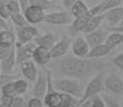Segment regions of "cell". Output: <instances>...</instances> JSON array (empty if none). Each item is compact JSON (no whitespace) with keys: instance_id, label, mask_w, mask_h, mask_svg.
Wrapping results in <instances>:
<instances>
[{"instance_id":"obj_1","label":"cell","mask_w":123,"mask_h":107,"mask_svg":"<svg viewBox=\"0 0 123 107\" xmlns=\"http://www.w3.org/2000/svg\"><path fill=\"white\" fill-rule=\"evenodd\" d=\"M49 65L62 77L76 78L86 84L98 73H106V70L111 68L112 63L103 59L78 58L67 55L60 59H55Z\"/></svg>"},{"instance_id":"obj_2","label":"cell","mask_w":123,"mask_h":107,"mask_svg":"<svg viewBox=\"0 0 123 107\" xmlns=\"http://www.w3.org/2000/svg\"><path fill=\"white\" fill-rule=\"evenodd\" d=\"M53 84L55 89L60 93L70 94L78 100H81L84 96L86 85L79 79L70 77H59L53 79Z\"/></svg>"},{"instance_id":"obj_3","label":"cell","mask_w":123,"mask_h":107,"mask_svg":"<svg viewBox=\"0 0 123 107\" xmlns=\"http://www.w3.org/2000/svg\"><path fill=\"white\" fill-rule=\"evenodd\" d=\"M105 75H106L105 72L98 73L87 82L86 88H85L84 96H82L81 100H79V104L84 103V102L88 101V100L93 99L94 96L98 95V93H101V92H103L105 90V85H104Z\"/></svg>"},{"instance_id":"obj_4","label":"cell","mask_w":123,"mask_h":107,"mask_svg":"<svg viewBox=\"0 0 123 107\" xmlns=\"http://www.w3.org/2000/svg\"><path fill=\"white\" fill-rule=\"evenodd\" d=\"M74 20V17L72 16L70 11H58L47 13L45 16L44 23H47L49 25L54 26H71Z\"/></svg>"},{"instance_id":"obj_5","label":"cell","mask_w":123,"mask_h":107,"mask_svg":"<svg viewBox=\"0 0 123 107\" xmlns=\"http://www.w3.org/2000/svg\"><path fill=\"white\" fill-rule=\"evenodd\" d=\"M15 35L17 44L24 45L27 43H31L34 41V39L39 35V30L34 26H27V27H16L15 28Z\"/></svg>"},{"instance_id":"obj_6","label":"cell","mask_w":123,"mask_h":107,"mask_svg":"<svg viewBox=\"0 0 123 107\" xmlns=\"http://www.w3.org/2000/svg\"><path fill=\"white\" fill-rule=\"evenodd\" d=\"M91 47L89 46L86 38L82 35L76 37L72 42L71 45V50H72L73 56L78 57V58H87Z\"/></svg>"},{"instance_id":"obj_7","label":"cell","mask_w":123,"mask_h":107,"mask_svg":"<svg viewBox=\"0 0 123 107\" xmlns=\"http://www.w3.org/2000/svg\"><path fill=\"white\" fill-rule=\"evenodd\" d=\"M72 42L73 40H71L68 37H63L59 41H57L56 44L50 48L51 58L55 60V59H60L62 57L67 56V54L71 48Z\"/></svg>"},{"instance_id":"obj_8","label":"cell","mask_w":123,"mask_h":107,"mask_svg":"<svg viewBox=\"0 0 123 107\" xmlns=\"http://www.w3.org/2000/svg\"><path fill=\"white\" fill-rule=\"evenodd\" d=\"M37 47V45L34 44V42L31 43H27V44L19 45L16 44L15 45V49H16V62L18 64L25 62L28 60H32L33 57L34 49Z\"/></svg>"},{"instance_id":"obj_9","label":"cell","mask_w":123,"mask_h":107,"mask_svg":"<svg viewBox=\"0 0 123 107\" xmlns=\"http://www.w3.org/2000/svg\"><path fill=\"white\" fill-rule=\"evenodd\" d=\"M23 13L25 15V18L27 19L28 24L31 26L43 23L45 19V16H46L43 9L35 6H29Z\"/></svg>"},{"instance_id":"obj_10","label":"cell","mask_w":123,"mask_h":107,"mask_svg":"<svg viewBox=\"0 0 123 107\" xmlns=\"http://www.w3.org/2000/svg\"><path fill=\"white\" fill-rule=\"evenodd\" d=\"M105 89L112 92L115 94H122L123 93V80L120 76L115 73H109L105 75L104 79Z\"/></svg>"},{"instance_id":"obj_11","label":"cell","mask_w":123,"mask_h":107,"mask_svg":"<svg viewBox=\"0 0 123 107\" xmlns=\"http://www.w3.org/2000/svg\"><path fill=\"white\" fill-rule=\"evenodd\" d=\"M43 71H39L37 80L34 82L33 86V95L34 97L43 100L45 94L47 92V74L45 72L44 68L42 69Z\"/></svg>"},{"instance_id":"obj_12","label":"cell","mask_w":123,"mask_h":107,"mask_svg":"<svg viewBox=\"0 0 123 107\" xmlns=\"http://www.w3.org/2000/svg\"><path fill=\"white\" fill-rule=\"evenodd\" d=\"M108 34H109V33H108V30L100 28V29L95 30V31L86 34L85 38H86L89 46L92 48V47L98 46V45H101V44H105Z\"/></svg>"},{"instance_id":"obj_13","label":"cell","mask_w":123,"mask_h":107,"mask_svg":"<svg viewBox=\"0 0 123 107\" xmlns=\"http://www.w3.org/2000/svg\"><path fill=\"white\" fill-rule=\"evenodd\" d=\"M51 54H50V49L45 48L42 46H37L34 49L33 57L32 60L34 61L35 64L41 66H46L48 64H50L51 61Z\"/></svg>"},{"instance_id":"obj_14","label":"cell","mask_w":123,"mask_h":107,"mask_svg":"<svg viewBox=\"0 0 123 107\" xmlns=\"http://www.w3.org/2000/svg\"><path fill=\"white\" fill-rule=\"evenodd\" d=\"M19 69L23 76L28 80V82H35L39 75V70H37V64L33 60H28L19 64Z\"/></svg>"},{"instance_id":"obj_15","label":"cell","mask_w":123,"mask_h":107,"mask_svg":"<svg viewBox=\"0 0 123 107\" xmlns=\"http://www.w3.org/2000/svg\"><path fill=\"white\" fill-rule=\"evenodd\" d=\"M122 17H123V6L111 9V10H108L104 13V19L107 21V24L109 25V28H115L120 26Z\"/></svg>"},{"instance_id":"obj_16","label":"cell","mask_w":123,"mask_h":107,"mask_svg":"<svg viewBox=\"0 0 123 107\" xmlns=\"http://www.w3.org/2000/svg\"><path fill=\"white\" fill-rule=\"evenodd\" d=\"M16 63H17L16 62V49L14 46L11 49L9 56L1 61V73L6 75H12V72H13Z\"/></svg>"},{"instance_id":"obj_17","label":"cell","mask_w":123,"mask_h":107,"mask_svg":"<svg viewBox=\"0 0 123 107\" xmlns=\"http://www.w3.org/2000/svg\"><path fill=\"white\" fill-rule=\"evenodd\" d=\"M34 44L37 46H42L45 48L50 49L56 44V35L53 32H46L43 34H39L34 39Z\"/></svg>"},{"instance_id":"obj_18","label":"cell","mask_w":123,"mask_h":107,"mask_svg":"<svg viewBox=\"0 0 123 107\" xmlns=\"http://www.w3.org/2000/svg\"><path fill=\"white\" fill-rule=\"evenodd\" d=\"M113 50L112 47L108 46L107 44H101L98 46H95V47H92L90 49L88 56L87 58H91V59H101L103 57L107 56L108 54H110L111 51Z\"/></svg>"},{"instance_id":"obj_19","label":"cell","mask_w":123,"mask_h":107,"mask_svg":"<svg viewBox=\"0 0 123 107\" xmlns=\"http://www.w3.org/2000/svg\"><path fill=\"white\" fill-rule=\"evenodd\" d=\"M16 43V35L10 29L3 30L0 32V46L6 48H12L15 46Z\"/></svg>"},{"instance_id":"obj_20","label":"cell","mask_w":123,"mask_h":107,"mask_svg":"<svg viewBox=\"0 0 123 107\" xmlns=\"http://www.w3.org/2000/svg\"><path fill=\"white\" fill-rule=\"evenodd\" d=\"M90 9L88 8V6L86 4V2L84 0H77L74 3V6L71 8V14L74 18H79L82 16H86L89 14Z\"/></svg>"},{"instance_id":"obj_21","label":"cell","mask_w":123,"mask_h":107,"mask_svg":"<svg viewBox=\"0 0 123 107\" xmlns=\"http://www.w3.org/2000/svg\"><path fill=\"white\" fill-rule=\"evenodd\" d=\"M103 20H104V14L94 15V16H92V17H90L82 32H84L85 34H88V33H91V32L95 31V30L100 29Z\"/></svg>"},{"instance_id":"obj_22","label":"cell","mask_w":123,"mask_h":107,"mask_svg":"<svg viewBox=\"0 0 123 107\" xmlns=\"http://www.w3.org/2000/svg\"><path fill=\"white\" fill-rule=\"evenodd\" d=\"M90 17H92V15L90 14V11H89L88 15L82 16V17H79V18H74L72 25L70 26V30L72 32H82Z\"/></svg>"},{"instance_id":"obj_23","label":"cell","mask_w":123,"mask_h":107,"mask_svg":"<svg viewBox=\"0 0 123 107\" xmlns=\"http://www.w3.org/2000/svg\"><path fill=\"white\" fill-rule=\"evenodd\" d=\"M106 44H107L108 46L112 47L113 49H115L118 45L123 44V33L111 31L109 34H108V37H107Z\"/></svg>"},{"instance_id":"obj_24","label":"cell","mask_w":123,"mask_h":107,"mask_svg":"<svg viewBox=\"0 0 123 107\" xmlns=\"http://www.w3.org/2000/svg\"><path fill=\"white\" fill-rule=\"evenodd\" d=\"M14 84V89L17 95H23L26 92L28 91V88H29V84H28L27 79H23V78H18L15 79L13 82Z\"/></svg>"},{"instance_id":"obj_25","label":"cell","mask_w":123,"mask_h":107,"mask_svg":"<svg viewBox=\"0 0 123 107\" xmlns=\"http://www.w3.org/2000/svg\"><path fill=\"white\" fill-rule=\"evenodd\" d=\"M79 100L70 94L61 93V107H78Z\"/></svg>"},{"instance_id":"obj_26","label":"cell","mask_w":123,"mask_h":107,"mask_svg":"<svg viewBox=\"0 0 123 107\" xmlns=\"http://www.w3.org/2000/svg\"><path fill=\"white\" fill-rule=\"evenodd\" d=\"M122 2H123V0H104L103 2H101L102 12H103V14H104L108 10L119 8V6H121Z\"/></svg>"},{"instance_id":"obj_27","label":"cell","mask_w":123,"mask_h":107,"mask_svg":"<svg viewBox=\"0 0 123 107\" xmlns=\"http://www.w3.org/2000/svg\"><path fill=\"white\" fill-rule=\"evenodd\" d=\"M12 21H13L14 24H15L16 27H27V26H29V24H28L27 19L25 18V15H24L23 12H20V13H16V14H13L11 17Z\"/></svg>"},{"instance_id":"obj_28","label":"cell","mask_w":123,"mask_h":107,"mask_svg":"<svg viewBox=\"0 0 123 107\" xmlns=\"http://www.w3.org/2000/svg\"><path fill=\"white\" fill-rule=\"evenodd\" d=\"M1 90V93L2 95H6V96H12V97H15L17 96L15 92V89H14V84L13 82H6L4 86H2L0 88Z\"/></svg>"},{"instance_id":"obj_29","label":"cell","mask_w":123,"mask_h":107,"mask_svg":"<svg viewBox=\"0 0 123 107\" xmlns=\"http://www.w3.org/2000/svg\"><path fill=\"white\" fill-rule=\"evenodd\" d=\"M110 61H111L113 66H116L118 70H120L123 73V51H121V53L118 54V55H116Z\"/></svg>"},{"instance_id":"obj_30","label":"cell","mask_w":123,"mask_h":107,"mask_svg":"<svg viewBox=\"0 0 123 107\" xmlns=\"http://www.w3.org/2000/svg\"><path fill=\"white\" fill-rule=\"evenodd\" d=\"M30 6H39V8L46 10L50 6V1L49 0H29Z\"/></svg>"},{"instance_id":"obj_31","label":"cell","mask_w":123,"mask_h":107,"mask_svg":"<svg viewBox=\"0 0 123 107\" xmlns=\"http://www.w3.org/2000/svg\"><path fill=\"white\" fill-rule=\"evenodd\" d=\"M12 12L10 10V8L8 6V4H2L0 6V17L3 18L4 20L9 19V18L12 17Z\"/></svg>"},{"instance_id":"obj_32","label":"cell","mask_w":123,"mask_h":107,"mask_svg":"<svg viewBox=\"0 0 123 107\" xmlns=\"http://www.w3.org/2000/svg\"><path fill=\"white\" fill-rule=\"evenodd\" d=\"M6 4H8V6L10 8L12 14H16V13H20V12H22V8H20L19 2H18L17 0H10Z\"/></svg>"},{"instance_id":"obj_33","label":"cell","mask_w":123,"mask_h":107,"mask_svg":"<svg viewBox=\"0 0 123 107\" xmlns=\"http://www.w3.org/2000/svg\"><path fill=\"white\" fill-rule=\"evenodd\" d=\"M15 78H17V75H6V74H0V88L4 86L6 82H14Z\"/></svg>"},{"instance_id":"obj_34","label":"cell","mask_w":123,"mask_h":107,"mask_svg":"<svg viewBox=\"0 0 123 107\" xmlns=\"http://www.w3.org/2000/svg\"><path fill=\"white\" fill-rule=\"evenodd\" d=\"M27 105L28 107H44V102H43V100L33 96L28 101Z\"/></svg>"},{"instance_id":"obj_35","label":"cell","mask_w":123,"mask_h":107,"mask_svg":"<svg viewBox=\"0 0 123 107\" xmlns=\"http://www.w3.org/2000/svg\"><path fill=\"white\" fill-rule=\"evenodd\" d=\"M91 107H106V102L104 99H102L101 96L96 95L92 99Z\"/></svg>"},{"instance_id":"obj_36","label":"cell","mask_w":123,"mask_h":107,"mask_svg":"<svg viewBox=\"0 0 123 107\" xmlns=\"http://www.w3.org/2000/svg\"><path fill=\"white\" fill-rule=\"evenodd\" d=\"M14 99H15V97L1 95V99H0V103H1L4 107H12V105H13V102H14Z\"/></svg>"},{"instance_id":"obj_37","label":"cell","mask_w":123,"mask_h":107,"mask_svg":"<svg viewBox=\"0 0 123 107\" xmlns=\"http://www.w3.org/2000/svg\"><path fill=\"white\" fill-rule=\"evenodd\" d=\"M25 104H26V102H25V100H24V97L22 95H17V96H15V99H14L12 107H24Z\"/></svg>"},{"instance_id":"obj_38","label":"cell","mask_w":123,"mask_h":107,"mask_svg":"<svg viewBox=\"0 0 123 107\" xmlns=\"http://www.w3.org/2000/svg\"><path fill=\"white\" fill-rule=\"evenodd\" d=\"M12 48H13V47H12ZM12 48H6V47L0 46V61L4 60V59L9 56V54H10Z\"/></svg>"},{"instance_id":"obj_39","label":"cell","mask_w":123,"mask_h":107,"mask_svg":"<svg viewBox=\"0 0 123 107\" xmlns=\"http://www.w3.org/2000/svg\"><path fill=\"white\" fill-rule=\"evenodd\" d=\"M77 0H62V3H63V6H64V8L67 9L68 11H70L71 8L74 6V3Z\"/></svg>"},{"instance_id":"obj_40","label":"cell","mask_w":123,"mask_h":107,"mask_svg":"<svg viewBox=\"0 0 123 107\" xmlns=\"http://www.w3.org/2000/svg\"><path fill=\"white\" fill-rule=\"evenodd\" d=\"M17 1L19 2V6H20V8H22V12H24L30 6L29 0H17Z\"/></svg>"},{"instance_id":"obj_41","label":"cell","mask_w":123,"mask_h":107,"mask_svg":"<svg viewBox=\"0 0 123 107\" xmlns=\"http://www.w3.org/2000/svg\"><path fill=\"white\" fill-rule=\"evenodd\" d=\"M105 102H106V104L108 105V107H122L121 105H120V104L116 103L115 101H112V100H110V99L105 100Z\"/></svg>"},{"instance_id":"obj_42","label":"cell","mask_w":123,"mask_h":107,"mask_svg":"<svg viewBox=\"0 0 123 107\" xmlns=\"http://www.w3.org/2000/svg\"><path fill=\"white\" fill-rule=\"evenodd\" d=\"M108 31H113V32H120V33H123V26H118V27H115V28H109L107 29Z\"/></svg>"},{"instance_id":"obj_43","label":"cell","mask_w":123,"mask_h":107,"mask_svg":"<svg viewBox=\"0 0 123 107\" xmlns=\"http://www.w3.org/2000/svg\"><path fill=\"white\" fill-rule=\"evenodd\" d=\"M91 103H92V99L88 100V101L84 102V103H81V104H79L78 107H91Z\"/></svg>"},{"instance_id":"obj_44","label":"cell","mask_w":123,"mask_h":107,"mask_svg":"<svg viewBox=\"0 0 123 107\" xmlns=\"http://www.w3.org/2000/svg\"><path fill=\"white\" fill-rule=\"evenodd\" d=\"M0 27L4 28V29H9L8 24H6V20H4L3 18H1V17H0Z\"/></svg>"},{"instance_id":"obj_45","label":"cell","mask_w":123,"mask_h":107,"mask_svg":"<svg viewBox=\"0 0 123 107\" xmlns=\"http://www.w3.org/2000/svg\"><path fill=\"white\" fill-rule=\"evenodd\" d=\"M9 1H10V0H0V6H2V4H6Z\"/></svg>"},{"instance_id":"obj_46","label":"cell","mask_w":123,"mask_h":107,"mask_svg":"<svg viewBox=\"0 0 123 107\" xmlns=\"http://www.w3.org/2000/svg\"><path fill=\"white\" fill-rule=\"evenodd\" d=\"M120 26H123V17H122V20H121V23H120Z\"/></svg>"},{"instance_id":"obj_47","label":"cell","mask_w":123,"mask_h":107,"mask_svg":"<svg viewBox=\"0 0 123 107\" xmlns=\"http://www.w3.org/2000/svg\"><path fill=\"white\" fill-rule=\"evenodd\" d=\"M0 74H1V61H0Z\"/></svg>"},{"instance_id":"obj_48","label":"cell","mask_w":123,"mask_h":107,"mask_svg":"<svg viewBox=\"0 0 123 107\" xmlns=\"http://www.w3.org/2000/svg\"><path fill=\"white\" fill-rule=\"evenodd\" d=\"M1 95H2V93H1V90H0V99H1Z\"/></svg>"},{"instance_id":"obj_49","label":"cell","mask_w":123,"mask_h":107,"mask_svg":"<svg viewBox=\"0 0 123 107\" xmlns=\"http://www.w3.org/2000/svg\"><path fill=\"white\" fill-rule=\"evenodd\" d=\"M48 107H61V106H48Z\"/></svg>"},{"instance_id":"obj_50","label":"cell","mask_w":123,"mask_h":107,"mask_svg":"<svg viewBox=\"0 0 123 107\" xmlns=\"http://www.w3.org/2000/svg\"><path fill=\"white\" fill-rule=\"evenodd\" d=\"M0 107H4V106H3V105H2V104H1V103H0Z\"/></svg>"},{"instance_id":"obj_51","label":"cell","mask_w":123,"mask_h":107,"mask_svg":"<svg viewBox=\"0 0 123 107\" xmlns=\"http://www.w3.org/2000/svg\"><path fill=\"white\" fill-rule=\"evenodd\" d=\"M24 107H28V105H27V103H26V104H25V106H24Z\"/></svg>"}]
</instances>
